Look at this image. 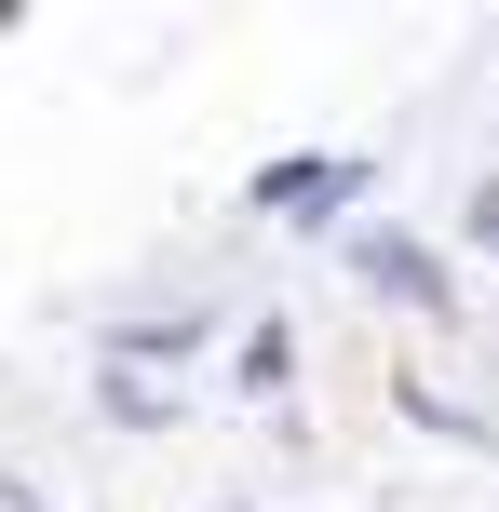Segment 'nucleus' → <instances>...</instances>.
Segmentation results:
<instances>
[{
  "label": "nucleus",
  "mask_w": 499,
  "mask_h": 512,
  "mask_svg": "<svg viewBox=\"0 0 499 512\" xmlns=\"http://www.w3.org/2000/svg\"><path fill=\"white\" fill-rule=\"evenodd\" d=\"M351 270H365L378 297H405V310H446V270H432V243H405V230H365Z\"/></svg>",
  "instance_id": "obj_1"
},
{
  "label": "nucleus",
  "mask_w": 499,
  "mask_h": 512,
  "mask_svg": "<svg viewBox=\"0 0 499 512\" xmlns=\"http://www.w3.org/2000/svg\"><path fill=\"white\" fill-rule=\"evenodd\" d=\"M473 230H486V243H499V176H486V189H473Z\"/></svg>",
  "instance_id": "obj_2"
}]
</instances>
